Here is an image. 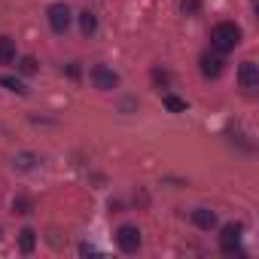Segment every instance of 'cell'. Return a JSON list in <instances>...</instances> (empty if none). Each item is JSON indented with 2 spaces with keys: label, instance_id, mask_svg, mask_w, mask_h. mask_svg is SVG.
Instances as JSON below:
<instances>
[{
  "label": "cell",
  "instance_id": "6da1fadb",
  "mask_svg": "<svg viewBox=\"0 0 259 259\" xmlns=\"http://www.w3.org/2000/svg\"><path fill=\"white\" fill-rule=\"evenodd\" d=\"M241 43V28L235 22H220L210 28V46L217 52H232Z\"/></svg>",
  "mask_w": 259,
  "mask_h": 259
},
{
  "label": "cell",
  "instance_id": "7a4b0ae2",
  "mask_svg": "<svg viewBox=\"0 0 259 259\" xmlns=\"http://www.w3.org/2000/svg\"><path fill=\"white\" fill-rule=\"evenodd\" d=\"M116 244H119L122 253H138L141 250V229L138 226H119Z\"/></svg>",
  "mask_w": 259,
  "mask_h": 259
},
{
  "label": "cell",
  "instance_id": "3957f363",
  "mask_svg": "<svg viewBox=\"0 0 259 259\" xmlns=\"http://www.w3.org/2000/svg\"><path fill=\"white\" fill-rule=\"evenodd\" d=\"M46 16H49V28H52L55 34H64V31L70 28V19H73L67 4H52Z\"/></svg>",
  "mask_w": 259,
  "mask_h": 259
},
{
  "label": "cell",
  "instance_id": "277c9868",
  "mask_svg": "<svg viewBox=\"0 0 259 259\" xmlns=\"http://www.w3.org/2000/svg\"><path fill=\"white\" fill-rule=\"evenodd\" d=\"M238 85H241L244 92H256V89H259V67H256L253 61H244V64L238 67Z\"/></svg>",
  "mask_w": 259,
  "mask_h": 259
},
{
  "label": "cell",
  "instance_id": "5b68a950",
  "mask_svg": "<svg viewBox=\"0 0 259 259\" xmlns=\"http://www.w3.org/2000/svg\"><path fill=\"white\" fill-rule=\"evenodd\" d=\"M92 82H95L98 89L110 92V89H116V85H119V76H116V70H110V67L98 64V67H92Z\"/></svg>",
  "mask_w": 259,
  "mask_h": 259
},
{
  "label": "cell",
  "instance_id": "8992f818",
  "mask_svg": "<svg viewBox=\"0 0 259 259\" xmlns=\"http://www.w3.org/2000/svg\"><path fill=\"white\" fill-rule=\"evenodd\" d=\"M238 244H241V226H235V223L223 226V235H220V247H223V253H235Z\"/></svg>",
  "mask_w": 259,
  "mask_h": 259
},
{
  "label": "cell",
  "instance_id": "52a82bcc",
  "mask_svg": "<svg viewBox=\"0 0 259 259\" xmlns=\"http://www.w3.org/2000/svg\"><path fill=\"white\" fill-rule=\"evenodd\" d=\"M201 73H204L207 79H217V76L223 73V58H220V55L204 52V55H201Z\"/></svg>",
  "mask_w": 259,
  "mask_h": 259
},
{
  "label": "cell",
  "instance_id": "ba28073f",
  "mask_svg": "<svg viewBox=\"0 0 259 259\" xmlns=\"http://www.w3.org/2000/svg\"><path fill=\"white\" fill-rule=\"evenodd\" d=\"M192 223H195L198 229L210 232V229L217 226V213H213V210H207V207H195V210H192Z\"/></svg>",
  "mask_w": 259,
  "mask_h": 259
},
{
  "label": "cell",
  "instance_id": "9c48e42d",
  "mask_svg": "<svg viewBox=\"0 0 259 259\" xmlns=\"http://www.w3.org/2000/svg\"><path fill=\"white\" fill-rule=\"evenodd\" d=\"M16 61V40L0 37V64H13Z\"/></svg>",
  "mask_w": 259,
  "mask_h": 259
},
{
  "label": "cell",
  "instance_id": "30bf717a",
  "mask_svg": "<svg viewBox=\"0 0 259 259\" xmlns=\"http://www.w3.org/2000/svg\"><path fill=\"white\" fill-rule=\"evenodd\" d=\"M79 31H82L85 37L98 31V16H95L92 10H85V13H79Z\"/></svg>",
  "mask_w": 259,
  "mask_h": 259
},
{
  "label": "cell",
  "instance_id": "8fae6325",
  "mask_svg": "<svg viewBox=\"0 0 259 259\" xmlns=\"http://www.w3.org/2000/svg\"><path fill=\"white\" fill-rule=\"evenodd\" d=\"M19 247H22V253H31L37 247V232L34 229H22L19 232Z\"/></svg>",
  "mask_w": 259,
  "mask_h": 259
},
{
  "label": "cell",
  "instance_id": "7c38bea8",
  "mask_svg": "<svg viewBox=\"0 0 259 259\" xmlns=\"http://www.w3.org/2000/svg\"><path fill=\"white\" fill-rule=\"evenodd\" d=\"M162 104H165L171 113H183V110H186V101H183V98H177V95H171V92H165V95H162Z\"/></svg>",
  "mask_w": 259,
  "mask_h": 259
},
{
  "label": "cell",
  "instance_id": "4fadbf2b",
  "mask_svg": "<svg viewBox=\"0 0 259 259\" xmlns=\"http://www.w3.org/2000/svg\"><path fill=\"white\" fill-rule=\"evenodd\" d=\"M13 165H16L19 171H31V168L37 165V156H31V153H19V156L13 159Z\"/></svg>",
  "mask_w": 259,
  "mask_h": 259
},
{
  "label": "cell",
  "instance_id": "5bb4252c",
  "mask_svg": "<svg viewBox=\"0 0 259 259\" xmlns=\"http://www.w3.org/2000/svg\"><path fill=\"white\" fill-rule=\"evenodd\" d=\"M0 85H7L10 92H19V95H25V92H28V89H25L16 76H0Z\"/></svg>",
  "mask_w": 259,
  "mask_h": 259
},
{
  "label": "cell",
  "instance_id": "9a60e30c",
  "mask_svg": "<svg viewBox=\"0 0 259 259\" xmlns=\"http://www.w3.org/2000/svg\"><path fill=\"white\" fill-rule=\"evenodd\" d=\"M180 7H183L186 16H195V13L201 10V0H180Z\"/></svg>",
  "mask_w": 259,
  "mask_h": 259
},
{
  "label": "cell",
  "instance_id": "2e32d148",
  "mask_svg": "<svg viewBox=\"0 0 259 259\" xmlns=\"http://www.w3.org/2000/svg\"><path fill=\"white\" fill-rule=\"evenodd\" d=\"M19 70H22V73H34V70H37V61H34L31 55H25V58L19 61Z\"/></svg>",
  "mask_w": 259,
  "mask_h": 259
},
{
  "label": "cell",
  "instance_id": "e0dca14e",
  "mask_svg": "<svg viewBox=\"0 0 259 259\" xmlns=\"http://www.w3.org/2000/svg\"><path fill=\"white\" fill-rule=\"evenodd\" d=\"M153 82H156V85H162V89H168V82H171V76H168L165 70H159V67H156V70H153Z\"/></svg>",
  "mask_w": 259,
  "mask_h": 259
},
{
  "label": "cell",
  "instance_id": "ac0fdd59",
  "mask_svg": "<svg viewBox=\"0 0 259 259\" xmlns=\"http://www.w3.org/2000/svg\"><path fill=\"white\" fill-rule=\"evenodd\" d=\"M13 207H16L19 213H31V201H28V198H16V201H13Z\"/></svg>",
  "mask_w": 259,
  "mask_h": 259
},
{
  "label": "cell",
  "instance_id": "d6986e66",
  "mask_svg": "<svg viewBox=\"0 0 259 259\" xmlns=\"http://www.w3.org/2000/svg\"><path fill=\"white\" fill-rule=\"evenodd\" d=\"M79 253H82V256H95L98 250H95V247H89V244H82V247H79Z\"/></svg>",
  "mask_w": 259,
  "mask_h": 259
}]
</instances>
